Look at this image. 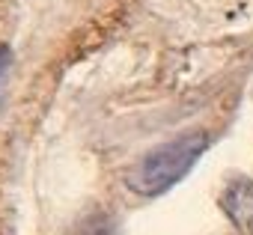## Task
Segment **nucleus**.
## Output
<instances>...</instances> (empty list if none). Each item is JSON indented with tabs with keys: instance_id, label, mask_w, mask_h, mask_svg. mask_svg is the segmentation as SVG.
<instances>
[{
	"instance_id": "2",
	"label": "nucleus",
	"mask_w": 253,
	"mask_h": 235,
	"mask_svg": "<svg viewBox=\"0 0 253 235\" xmlns=\"http://www.w3.org/2000/svg\"><path fill=\"white\" fill-rule=\"evenodd\" d=\"M220 208L232 220V226L244 235H253V182L235 179L220 194Z\"/></svg>"
},
{
	"instance_id": "1",
	"label": "nucleus",
	"mask_w": 253,
	"mask_h": 235,
	"mask_svg": "<svg viewBox=\"0 0 253 235\" xmlns=\"http://www.w3.org/2000/svg\"><path fill=\"white\" fill-rule=\"evenodd\" d=\"M209 149V134L206 131H188L176 140H167L161 146H155L152 152H146L128 173V188L140 196H158L164 191H170L176 182H182L194 164L200 161V155Z\"/></svg>"
},
{
	"instance_id": "3",
	"label": "nucleus",
	"mask_w": 253,
	"mask_h": 235,
	"mask_svg": "<svg viewBox=\"0 0 253 235\" xmlns=\"http://www.w3.org/2000/svg\"><path fill=\"white\" fill-rule=\"evenodd\" d=\"M12 66V48L9 45H0V78H3Z\"/></svg>"
}]
</instances>
